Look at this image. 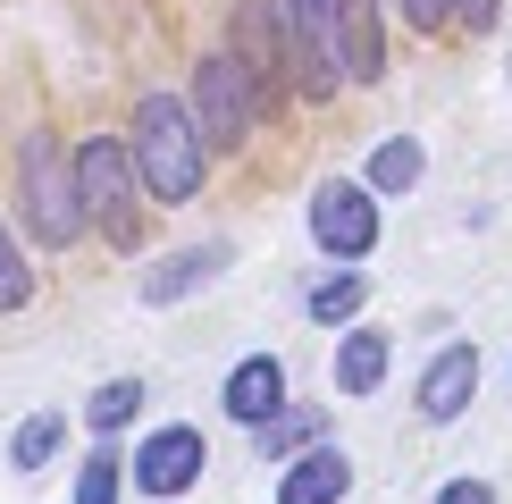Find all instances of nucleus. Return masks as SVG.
Wrapping results in <instances>:
<instances>
[{
	"mask_svg": "<svg viewBox=\"0 0 512 504\" xmlns=\"http://www.w3.org/2000/svg\"><path fill=\"white\" fill-rule=\"evenodd\" d=\"M294 17V84H303L311 101H336V84H370L387 68V42H378L370 9H353V0H286Z\"/></svg>",
	"mask_w": 512,
	"mask_h": 504,
	"instance_id": "obj_1",
	"label": "nucleus"
},
{
	"mask_svg": "<svg viewBox=\"0 0 512 504\" xmlns=\"http://www.w3.org/2000/svg\"><path fill=\"white\" fill-rule=\"evenodd\" d=\"M135 177H143V194L152 202H194L202 194V160H210V143H202V126H194V101H177V93H152L135 110Z\"/></svg>",
	"mask_w": 512,
	"mask_h": 504,
	"instance_id": "obj_2",
	"label": "nucleus"
},
{
	"mask_svg": "<svg viewBox=\"0 0 512 504\" xmlns=\"http://www.w3.org/2000/svg\"><path fill=\"white\" fill-rule=\"evenodd\" d=\"M143 177H135V152H126L118 135H93V143H76V202H84V227H93L101 244H118V252H135L143 244Z\"/></svg>",
	"mask_w": 512,
	"mask_h": 504,
	"instance_id": "obj_3",
	"label": "nucleus"
},
{
	"mask_svg": "<svg viewBox=\"0 0 512 504\" xmlns=\"http://www.w3.org/2000/svg\"><path fill=\"white\" fill-rule=\"evenodd\" d=\"M17 185H26V227H34V244L68 252V244L84 236V202H76V160L59 152V135H34V143H26Z\"/></svg>",
	"mask_w": 512,
	"mask_h": 504,
	"instance_id": "obj_4",
	"label": "nucleus"
},
{
	"mask_svg": "<svg viewBox=\"0 0 512 504\" xmlns=\"http://www.w3.org/2000/svg\"><path fill=\"white\" fill-rule=\"evenodd\" d=\"M252 118H261V84H252V68L236 51H202L194 59V126L210 152H236V143L252 135Z\"/></svg>",
	"mask_w": 512,
	"mask_h": 504,
	"instance_id": "obj_5",
	"label": "nucleus"
},
{
	"mask_svg": "<svg viewBox=\"0 0 512 504\" xmlns=\"http://www.w3.org/2000/svg\"><path fill=\"white\" fill-rule=\"evenodd\" d=\"M311 244L328 252V261H361V252L378 244V210H370V185H345L328 177L311 194Z\"/></svg>",
	"mask_w": 512,
	"mask_h": 504,
	"instance_id": "obj_6",
	"label": "nucleus"
},
{
	"mask_svg": "<svg viewBox=\"0 0 512 504\" xmlns=\"http://www.w3.org/2000/svg\"><path fill=\"white\" fill-rule=\"evenodd\" d=\"M202 462H210V437L185 429V420H168V429H152L135 446V496H185L202 479Z\"/></svg>",
	"mask_w": 512,
	"mask_h": 504,
	"instance_id": "obj_7",
	"label": "nucleus"
},
{
	"mask_svg": "<svg viewBox=\"0 0 512 504\" xmlns=\"http://www.w3.org/2000/svg\"><path fill=\"white\" fill-rule=\"evenodd\" d=\"M227 51L252 68V84H261V101H269L277 84L294 76V17L269 9V0H244V9H236V42H227Z\"/></svg>",
	"mask_w": 512,
	"mask_h": 504,
	"instance_id": "obj_8",
	"label": "nucleus"
},
{
	"mask_svg": "<svg viewBox=\"0 0 512 504\" xmlns=\"http://www.w3.org/2000/svg\"><path fill=\"white\" fill-rule=\"evenodd\" d=\"M353 496V462L345 446H303L277 479V504H345Z\"/></svg>",
	"mask_w": 512,
	"mask_h": 504,
	"instance_id": "obj_9",
	"label": "nucleus"
},
{
	"mask_svg": "<svg viewBox=\"0 0 512 504\" xmlns=\"http://www.w3.org/2000/svg\"><path fill=\"white\" fill-rule=\"evenodd\" d=\"M227 261H236V244H227V236H210V244H185V252H168L160 269H143V303H177V294L210 286V278H219Z\"/></svg>",
	"mask_w": 512,
	"mask_h": 504,
	"instance_id": "obj_10",
	"label": "nucleus"
},
{
	"mask_svg": "<svg viewBox=\"0 0 512 504\" xmlns=\"http://www.w3.org/2000/svg\"><path fill=\"white\" fill-rule=\"evenodd\" d=\"M471 395H479V345H445L429 362V378H420V412L429 420H462Z\"/></svg>",
	"mask_w": 512,
	"mask_h": 504,
	"instance_id": "obj_11",
	"label": "nucleus"
},
{
	"mask_svg": "<svg viewBox=\"0 0 512 504\" xmlns=\"http://www.w3.org/2000/svg\"><path fill=\"white\" fill-rule=\"evenodd\" d=\"M227 412H236L244 429H261L269 412H286V362H277V353L236 362V378H227Z\"/></svg>",
	"mask_w": 512,
	"mask_h": 504,
	"instance_id": "obj_12",
	"label": "nucleus"
},
{
	"mask_svg": "<svg viewBox=\"0 0 512 504\" xmlns=\"http://www.w3.org/2000/svg\"><path fill=\"white\" fill-rule=\"evenodd\" d=\"M336 387L345 395H378L387 387V336L378 328H353L345 345H336Z\"/></svg>",
	"mask_w": 512,
	"mask_h": 504,
	"instance_id": "obj_13",
	"label": "nucleus"
},
{
	"mask_svg": "<svg viewBox=\"0 0 512 504\" xmlns=\"http://www.w3.org/2000/svg\"><path fill=\"white\" fill-rule=\"evenodd\" d=\"M420 185V143L412 135H387L370 152V194H412Z\"/></svg>",
	"mask_w": 512,
	"mask_h": 504,
	"instance_id": "obj_14",
	"label": "nucleus"
},
{
	"mask_svg": "<svg viewBox=\"0 0 512 504\" xmlns=\"http://www.w3.org/2000/svg\"><path fill=\"white\" fill-rule=\"evenodd\" d=\"M59 437H68V420H59V412H26V420H17V437H9V462H17V471H42V462L59 454Z\"/></svg>",
	"mask_w": 512,
	"mask_h": 504,
	"instance_id": "obj_15",
	"label": "nucleus"
},
{
	"mask_svg": "<svg viewBox=\"0 0 512 504\" xmlns=\"http://www.w3.org/2000/svg\"><path fill=\"white\" fill-rule=\"evenodd\" d=\"M361 303H370V294H361V269L345 261V269H336V278H319V286H311V303H303V311H311L319 328H336V320H353Z\"/></svg>",
	"mask_w": 512,
	"mask_h": 504,
	"instance_id": "obj_16",
	"label": "nucleus"
},
{
	"mask_svg": "<svg viewBox=\"0 0 512 504\" xmlns=\"http://www.w3.org/2000/svg\"><path fill=\"white\" fill-rule=\"evenodd\" d=\"M311 437H319V420H311V412H269L252 446H261V462H294V454L311 446Z\"/></svg>",
	"mask_w": 512,
	"mask_h": 504,
	"instance_id": "obj_17",
	"label": "nucleus"
},
{
	"mask_svg": "<svg viewBox=\"0 0 512 504\" xmlns=\"http://www.w3.org/2000/svg\"><path fill=\"white\" fill-rule=\"evenodd\" d=\"M135 412H143V378H110V387H93V404H84V420H93L101 437H110V429H126Z\"/></svg>",
	"mask_w": 512,
	"mask_h": 504,
	"instance_id": "obj_18",
	"label": "nucleus"
},
{
	"mask_svg": "<svg viewBox=\"0 0 512 504\" xmlns=\"http://www.w3.org/2000/svg\"><path fill=\"white\" fill-rule=\"evenodd\" d=\"M34 303V261H26V244L0 227V311H26Z\"/></svg>",
	"mask_w": 512,
	"mask_h": 504,
	"instance_id": "obj_19",
	"label": "nucleus"
},
{
	"mask_svg": "<svg viewBox=\"0 0 512 504\" xmlns=\"http://www.w3.org/2000/svg\"><path fill=\"white\" fill-rule=\"evenodd\" d=\"M76 504H118V446H93L76 471Z\"/></svg>",
	"mask_w": 512,
	"mask_h": 504,
	"instance_id": "obj_20",
	"label": "nucleus"
},
{
	"mask_svg": "<svg viewBox=\"0 0 512 504\" xmlns=\"http://www.w3.org/2000/svg\"><path fill=\"white\" fill-rule=\"evenodd\" d=\"M403 26L412 34H445L454 26V0H403Z\"/></svg>",
	"mask_w": 512,
	"mask_h": 504,
	"instance_id": "obj_21",
	"label": "nucleus"
},
{
	"mask_svg": "<svg viewBox=\"0 0 512 504\" xmlns=\"http://www.w3.org/2000/svg\"><path fill=\"white\" fill-rule=\"evenodd\" d=\"M437 504H496V488H487V479H445Z\"/></svg>",
	"mask_w": 512,
	"mask_h": 504,
	"instance_id": "obj_22",
	"label": "nucleus"
},
{
	"mask_svg": "<svg viewBox=\"0 0 512 504\" xmlns=\"http://www.w3.org/2000/svg\"><path fill=\"white\" fill-rule=\"evenodd\" d=\"M454 17H462L471 34H487V26H496V0H454Z\"/></svg>",
	"mask_w": 512,
	"mask_h": 504,
	"instance_id": "obj_23",
	"label": "nucleus"
},
{
	"mask_svg": "<svg viewBox=\"0 0 512 504\" xmlns=\"http://www.w3.org/2000/svg\"><path fill=\"white\" fill-rule=\"evenodd\" d=\"M504 76H512V59H504Z\"/></svg>",
	"mask_w": 512,
	"mask_h": 504,
	"instance_id": "obj_24",
	"label": "nucleus"
}]
</instances>
